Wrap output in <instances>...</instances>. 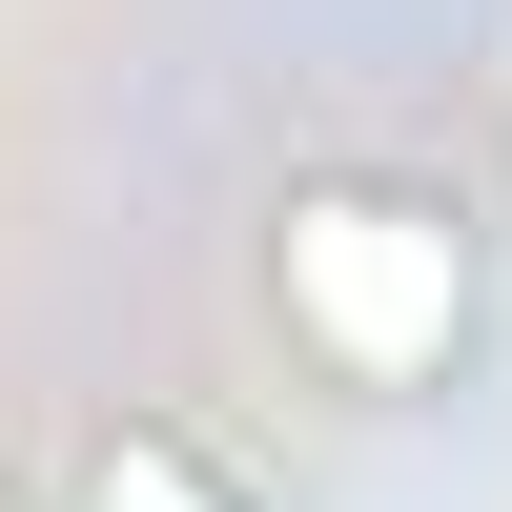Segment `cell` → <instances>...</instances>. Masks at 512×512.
I'll list each match as a JSON object with an SVG mask.
<instances>
[{
  "label": "cell",
  "mask_w": 512,
  "mask_h": 512,
  "mask_svg": "<svg viewBox=\"0 0 512 512\" xmlns=\"http://www.w3.org/2000/svg\"><path fill=\"white\" fill-rule=\"evenodd\" d=\"M82 512H246V492L205 472V431H164V410H123V431L82 451Z\"/></svg>",
  "instance_id": "cell-1"
},
{
  "label": "cell",
  "mask_w": 512,
  "mask_h": 512,
  "mask_svg": "<svg viewBox=\"0 0 512 512\" xmlns=\"http://www.w3.org/2000/svg\"><path fill=\"white\" fill-rule=\"evenodd\" d=\"M0 512H41V492H0Z\"/></svg>",
  "instance_id": "cell-2"
}]
</instances>
